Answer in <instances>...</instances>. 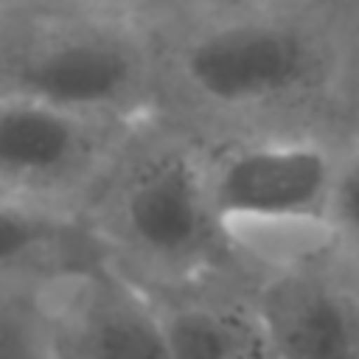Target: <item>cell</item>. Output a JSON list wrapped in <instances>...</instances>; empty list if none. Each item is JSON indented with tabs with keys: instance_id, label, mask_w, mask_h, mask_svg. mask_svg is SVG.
<instances>
[{
	"instance_id": "1",
	"label": "cell",
	"mask_w": 359,
	"mask_h": 359,
	"mask_svg": "<svg viewBox=\"0 0 359 359\" xmlns=\"http://www.w3.org/2000/svg\"><path fill=\"white\" fill-rule=\"evenodd\" d=\"M320 22L283 11L210 20L174 48L171 79L216 115H258L303 104L331 76V42Z\"/></svg>"
},
{
	"instance_id": "2",
	"label": "cell",
	"mask_w": 359,
	"mask_h": 359,
	"mask_svg": "<svg viewBox=\"0 0 359 359\" xmlns=\"http://www.w3.org/2000/svg\"><path fill=\"white\" fill-rule=\"evenodd\" d=\"M129 151V149H126ZM121 157V168L109 182L107 224L137 272L157 275L143 286H177L208 280L222 255L238 244L216 216L208 182V157L188 143H154V149ZM121 266V264H118Z\"/></svg>"
},
{
	"instance_id": "3",
	"label": "cell",
	"mask_w": 359,
	"mask_h": 359,
	"mask_svg": "<svg viewBox=\"0 0 359 359\" xmlns=\"http://www.w3.org/2000/svg\"><path fill=\"white\" fill-rule=\"evenodd\" d=\"M22 36L6 45L3 93L73 112L140 121L157 84V53L121 20L22 8Z\"/></svg>"
},
{
	"instance_id": "4",
	"label": "cell",
	"mask_w": 359,
	"mask_h": 359,
	"mask_svg": "<svg viewBox=\"0 0 359 359\" xmlns=\"http://www.w3.org/2000/svg\"><path fill=\"white\" fill-rule=\"evenodd\" d=\"M339 157L311 135H252L208 157L216 216L244 250L264 233H294L303 241L331 238V194Z\"/></svg>"
},
{
	"instance_id": "5",
	"label": "cell",
	"mask_w": 359,
	"mask_h": 359,
	"mask_svg": "<svg viewBox=\"0 0 359 359\" xmlns=\"http://www.w3.org/2000/svg\"><path fill=\"white\" fill-rule=\"evenodd\" d=\"M137 121L73 112L28 95L0 98L3 196L70 213V202L104 182L132 146Z\"/></svg>"
},
{
	"instance_id": "6",
	"label": "cell",
	"mask_w": 359,
	"mask_h": 359,
	"mask_svg": "<svg viewBox=\"0 0 359 359\" xmlns=\"http://www.w3.org/2000/svg\"><path fill=\"white\" fill-rule=\"evenodd\" d=\"M36 289L48 359H171L157 300L115 261L62 269Z\"/></svg>"
},
{
	"instance_id": "7",
	"label": "cell",
	"mask_w": 359,
	"mask_h": 359,
	"mask_svg": "<svg viewBox=\"0 0 359 359\" xmlns=\"http://www.w3.org/2000/svg\"><path fill=\"white\" fill-rule=\"evenodd\" d=\"M278 359H359V255L334 236L252 292Z\"/></svg>"
},
{
	"instance_id": "8",
	"label": "cell",
	"mask_w": 359,
	"mask_h": 359,
	"mask_svg": "<svg viewBox=\"0 0 359 359\" xmlns=\"http://www.w3.org/2000/svg\"><path fill=\"white\" fill-rule=\"evenodd\" d=\"M146 289L157 300L171 359H278L255 294L205 280Z\"/></svg>"
},
{
	"instance_id": "9",
	"label": "cell",
	"mask_w": 359,
	"mask_h": 359,
	"mask_svg": "<svg viewBox=\"0 0 359 359\" xmlns=\"http://www.w3.org/2000/svg\"><path fill=\"white\" fill-rule=\"evenodd\" d=\"M0 359H48L36 283L6 280L3 320H0Z\"/></svg>"
},
{
	"instance_id": "10",
	"label": "cell",
	"mask_w": 359,
	"mask_h": 359,
	"mask_svg": "<svg viewBox=\"0 0 359 359\" xmlns=\"http://www.w3.org/2000/svg\"><path fill=\"white\" fill-rule=\"evenodd\" d=\"M328 224L334 238L359 255V143L339 154Z\"/></svg>"
},
{
	"instance_id": "11",
	"label": "cell",
	"mask_w": 359,
	"mask_h": 359,
	"mask_svg": "<svg viewBox=\"0 0 359 359\" xmlns=\"http://www.w3.org/2000/svg\"><path fill=\"white\" fill-rule=\"evenodd\" d=\"M84 0H22V8H73Z\"/></svg>"
}]
</instances>
